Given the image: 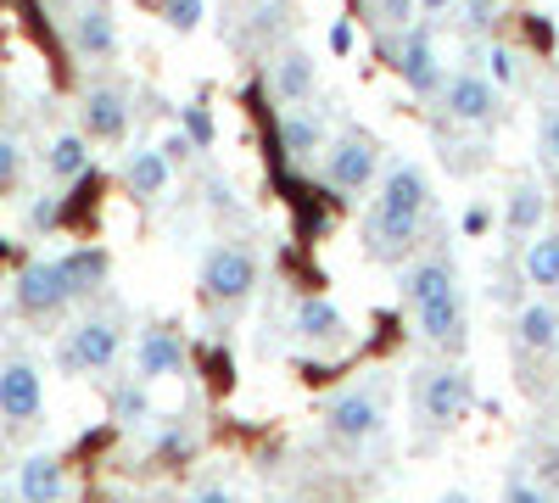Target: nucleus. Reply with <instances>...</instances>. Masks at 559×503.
Segmentation results:
<instances>
[{
    "mask_svg": "<svg viewBox=\"0 0 559 503\" xmlns=\"http://www.w3.org/2000/svg\"><path fill=\"white\" fill-rule=\"evenodd\" d=\"M45 173L51 179H84L90 173V134H57L45 152Z\"/></svg>",
    "mask_w": 559,
    "mask_h": 503,
    "instance_id": "obj_23",
    "label": "nucleus"
},
{
    "mask_svg": "<svg viewBox=\"0 0 559 503\" xmlns=\"http://www.w3.org/2000/svg\"><path fill=\"white\" fill-rule=\"evenodd\" d=\"M62 492H68V470H62L57 453L23 459V470H17V498L23 503H62Z\"/></svg>",
    "mask_w": 559,
    "mask_h": 503,
    "instance_id": "obj_16",
    "label": "nucleus"
},
{
    "mask_svg": "<svg viewBox=\"0 0 559 503\" xmlns=\"http://www.w3.org/2000/svg\"><path fill=\"white\" fill-rule=\"evenodd\" d=\"M191 503H236V498H229V492H224V487H202V492H197V498H191Z\"/></svg>",
    "mask_w": 559,
    "mask_h": 503,
    "instance_id": "obj_37",
    "label": "nucleus"
},
{
    "mask_svg": "<svg viewBox=\"0 0 559 503\" xmlns=\"http://www.w3.org/2000/svg\"><path fill=\"white\" fill-rule=\"evenodd\" d=\"M503 503H554L543 487H532V481H509L503 487Z\"/></svg>",
    "mask_w": 559,
    "mask_h": 503,
    "instance_id": "obj_34",
    "label": "nucleus"
},
{
    "mask_svg": "<svg viewBox=\"0 0 559 503\" xmlns=\"http://www.w3.org/2000/svg\"><path fill=\"white\" fill-rule=\"evenodd\" d=\"M118 352H123L118 319H79V325L68 331V342H62V352H57V363L68 375H102V370L118 363Z\"/></svg>",
    "mask_w": 559,
    "mask_h": 503,
    "instance_id": "obj_3",
    "label": "nucleus"
},
{
    "mask_svg": "<svg viewBox=\"0 0 559 503\" xmlns=\"http://www.w3.org/2000/svg\"><path fill=\"white\" fill-rule=\"evenodd\" d=\"M543 213H548V196L537 185H515V191H509V207H503V230L532 236L537 224H543Z\"/></svg>",
    "mask_w": 559,
    "mask_h": 503,
    "instance_id": "obj_24",
    "label": "nucleus"
},
{
    "mask_svg": "<svg viewBox=\"0 0 559 503\" xmlns=\"http://www.w3.org/2000/svg\"><path fill=\"white\" fill-rule=\"evenodd\" d=\"M118 415H123V420H140V415H146V392L123 386V392H118Z\"/></svg>",
    "mask_w": 559,
    "mask_h": 503,
    "instance_id": "obj_35",
    "label": "nucleus"
},
{
    "mask_svg": "<svg viewBox=\"0 0 559 503\" xmlns=\"http://www.w3.org/2000/svg\"><path fill=\"white\" fill-rule=\"evenodd\" d=\"M62 263V274H68V286H73V297H90L102 280H107V252H96V247H84V252H68V258H57Z\"/></svg>",
    "mask_w": 559,
    "mask_h": 503,
    "instance_id": "obj_25",
    "label": "nucleus"
},
{
    "mask_svg": "<svg viewBox=\"0 0 559 503\" xmlns=\"http://www.w3.org/2000/svg\"><path fill=\"white\" fill-rule=\"evenodd\" d=\"M0 503H23V498H0Z\"/></svg>",
    "mask_w": 559,
    "mask_h": 503,
    "instance_id": "obj_42",
    "label": "nucleus"
},
{
    "mask_svg": "<svg viewBox=\"0 0 559 503\" xmlns=\"http://www.w3.org/2000/svg\"><path fill=\"white\" fill-rule=\"evenodd\" d=\"M515 342H521L526 352H548V347H559V308H554L548 297L521 308V319H515Z\"/></svg>",
    "mask_w": 559,
    "mask_h": 503,
    "instance_id": "obj_20",
    "label": "nucleus"
},
{
    "mask_svg": "<svg viewBox=\"0 0 559 503\" xmlns=\"http://www.w3.org/2000/svg\"><path fill=\"white\" fill-rule=\"evenodd\" d=\"M487 79H492L498 89H515V84L526 79L521 51H509V45H492V51H487Z\"/></svg>",
    "mask_w": 559,
    "mask_h": 503,
    "instance_id": "obj_26",
    "label": "nucleus"
},
{
    "mask_svg": "<svg viewBox=\"0 0 559 503\" xmlns=\"http://www.w3.org/2000/svg\"><path fill=\"white\" fill-rule=\"evenodd\" d=\"M163 152H168V163H174V157H191V134H174Z\"/></svg>",
    "mask_w": 559,
    "mask_h": 503,
    "instance_id": "obj_36",
    "label": "nucleus"
},
{
    "mask_svg": "<svg viewBox=\"0 0 559 503\" xmlns=\"http://www.w3.org/2000/svg\"><path fill=\"white\" fill-rule=\"evenodd\" d=\"M431 213V185L414 163H392L386 179H381V196L369 207V224H364V252L376 263H403L419 241V224Z\"/></svg>",
    "mask_w": 559,
    "mask_h": 503,
    "instance_id": "obj_1",
    "label": "nucleus"
},
{
    "mask_svg": "<svg viewBox=\"0 0 559 503\" xmlns=\"http://www.w3.org/2000/svg\"><path fill=\"white\" fill-rule=\"evenodd\" d=\"M376 173H381V146L369 134H342V141L324 146V179H331V191H342V196L369 191Z\"/></svg>",
    "mask_w": 559,
    "mask_h": 503,
    "instance_id": "obj_5",
    "label": "nucleus"
},
{
    "mask_svg": "<svg viewBox=\"0 0 559 503\" xmlns=\"http://www.w3.org/2000/svg\"><path fill=\"white\" fill-rule=\"evenodd\" d=\"M521 268H526V286L559 291V230H537L526 258H521Z\"/></svg>",
    "mask_w": 559,
    "mask_h": 503,
    "instance_id": "obj_22",
    "label": "nucleus"
},
{
    "mask_svg": "<svg viewBox=\"0 0 559 503\" xmlns=\"http://www.w3.org/2000/svg\"><path fill=\"white\" fill-rule=\"evenodd\" d=\"M297 336H302V342H342V336H347V319H342L336 302L302 297V302H297Z\"/></svg>",
    "mask_w": 559,
    "mask_h": 503,
    "instance_id": "obj_21",
    "label": "nucleus"
},
{
    "mask_svg": "<svg viewBox=\"0 0 559 503\" xmlns=\"http://www.w3.org/2000/svg\"><path fill=\"white\" fill-rule=\"evenodd\" d=\"M185 370V347L174 331H140L134 342V375L140 381H163V375H179Z\"/></svg>",
    "mask_w": 559,
    "mask_h": 503,
    "instance_id": "obj_15",
    "label": "nucleus"
},
{
    "mask_svg": "<svg viewBox=\"0 0 559 503\" xmlns=\"http://www.w3.org/2000/svg\"><path fill=\"white\" fill-rule=\"evenodd\" d=\"M442 503H476V498H471V492H448Z\"/></svg>",
    "mask_w": 559,
    "mask_h": 503,
    "instance_id": "obj_41",
    "label": "nucleus"
},
{
    "mask_svg": "<svg viewBox=\"0 0 559 503\" xmlns=\"http://www.w3.org/2000/svg\"><path fill=\"white\" fill-rule=\"evenodd\" d=\"M39 408H45V386H39L34 363H23V358L0 363V420L28 426V420H39Z\"/></svg>",
    "mask_w": 559,
    "mask_h": 503,
    "instance_id": "obj_8",
    "label": "nucleus"
},
{
    "mask_svg": "<svg viewBox=\"0 0 559 503\" xmlns=\"http://www.w3.org/2000/svg\"><path fill=\"white\" fill-rule=\"evenodd\" d=\"M258 286V258L247 247H213L202 258V297L207 302H224V308H236L247 302Z\"/></svg>",
    "mask_w": 559,
    "mask_h": 503,
    "instance_id": "obj_4",
    "label": "nucleus"
},
{
    "mask_svg": "<svg viewBox=\"0 0 559 503\" xmlns=\"http://www.w3.org/2000/svg\"><path fill=\"white\" fill-rule=\"evenodd\" d=\"M185 134H191V146H213V112L202 101L185 107Z\"/></svg>",
    "mask_w": 559,
    "mask_h": 503,
    "instance_id": "obj_30",
    "label": "nucleus"
},
{
    "mask_svg": "<svg viewBox=\"0 0 559 503\" xmlns=\"http://www.w3.org/2000/svg\"><path fill=\"white\" fill-rule=\"evenodd\" d=\"M73 302V286H68V274H62V263L51 258V263H28L23 274H17V308L23 313H57V308H68Z\"/></svg>",
    "mask_w": 559,
    "mask_h": 503,
    "instance_id": "obj_9",
    "label": "nucleus"
},
{
    "mask_svg": "<svg viewBox=\"0 0 559 503\" xmlns=\"http://www.w3.org/2000/svg\"><path fill=\"white\" fill-rule=\"evenodd\" d=\"M453 0H419V12H448Z\"/></svg>",
    "mask_w": 559,
    "mask_h": 503,
    "instance_id": "obj_40",
    "label": "nucleus"
},
{
    "mask_svg": "<svg viewBox=\"0 0 559 503\" xmlns=\"http://www.w3.org/2000/svg\"><path fill=\"white\" fill-rule=\"evenodd\" d=\"M464 230L481 236V230H487V213H481V207H471V213H464Z\"/></svg>",
    "mask_w": 559,
    "mask_h": 503,
    "instance_id": "obj_38",
    "label": "nucleus"
},
{
    "mask_svg": "<svg viewBox=\"0 0 559 503\" xmlns=\"http://www.w3.org/2000/svg\"><path fill=\"white\" fill-rule=\"evenodd\" d=\"M324 431H331L336 442H369L381 431V392L353 386V392L331 397L324 403Z\"/></svg>",
    "mask_w": 559,
    "mask_h": 503,
    "instance_id": "obj_7",
    "label": "nucleus"
},
{
    "mask_svg": "<svg viewBox=\"0 0 559 503\" xmlns=\"http://www.w3.org/2000/svg\"><path fill=\"white\" fill-rule=\"evenodd\" d=\"M163 17H168V28L191 34V28L202 23V0H168V7H163Z\"/></svg>",
    "mask_w": 559,
    "mask_h": 503,
    "instance_id": "obj_29",
    "label": "nucleus"
},
{
    "mask_svg": "<svg viewBox=\"0 0 559 503\" xmlns=\"http://www.w3.org/2000/svg\"><path fill=\"white\" fill-rule=\"evenodd\" d=\"M68 39H73V51H79L84 62H102V57H112V51H118V17L102 7V0H90V7H79V12H73Z\"/></svg>",
    "mask_w": 559,
    "mask_h": 503,
    "instance_id": "obj_12",
    "label": "nucleus"
},
{
    "mask_svg": "<svg viewBox=\"0 0 559 503\" xmlns=\"http://www.w3.org/2000/svg\"><path fill=\"white\" fill-rule=\"evenodd\" d=\"M448 291H459V274H453V263L437 252V258H419L408 274H403V297H408V308H419V302H437V297H448Z\"/></svg>",
    "mask_w": 559,
    "mask_h": 503,
    "instance_id": "obj_17",
    "label": "nucleus"
},
{
    "mask_svg": "<svg viewBox=\"0 0 559 503\" xmlns=\"http://www.w3.org/2000/svg\"><path fill=\"white\" fill-rule=\"evenodd\" d=\"M324 123L313 118V112H302V107H286L280 112V152L286 157H324Z\"/></svg>",
    "mask_w": 559,
    "mask_h": 503,
    "instance_id": "obj_19",
    "label": "nucleus"
},
{
    "mask_svg": "<svg viewBox=\"0 0 559 503\" xmlns=\"http://www.w3.org/2000/svg\"><path fill=\"white\" fill-rule=\"evenodd\" d=\"M498 17H503L498 0H459V28L464 34H492Z\"/></svg>",
    "mask_w": 559,
    "mask_h": 503,
    "instance_id": "obj_27",
    "label": "nucleus"
},
{
    "mask_svg": "<svg viewBox=\"0 0 559 503\" xmlns=\"http://www.w3.org/2000/svg\"><path fill=\"white\" fill-rule=\"evenodd\" d=\"M51 218H57V202H51V196L34 202V224H51Z\"/></svg>",
    "mask_w": 559,
    "mask_h": 503,
    "instance_id": "obj_39",
    "label": "nucleus"
},
{
    "mask_svg": "<svg viewBox=\"0 0 559 503\" xmlns=\"http://www.w3.org/2000/svg\"><path fill=\"white\" fill-rule=\"evenodd\" d=\"M543 163L559 168V101H554L548 118H543Z\"/></svg>",
    "mask_w": 559,
    "mask_h": 503,
    "instance_id": "obj_33",
    "label": "nucleus"
},
{
    "mask_svg": "<svg viewBox=\"0 0 559 503\" xmlns=\"http://www.w3.org/2000/svg\"><path fill=\"white\" fill-rule=\"evenodd\" d=\"M79 123H84L90 141H123L129 107L112 84H96V89H84V101H79Z\"/></svg>",
    "mask_w": 559,
    "mask_h": 503,
    "instance_id": "obj_14",
    "label": "nucleus"
},
{
    "mask_svg": "<svg viewBox=\"0 0 559 503\" xmlns=\"http://www.w3.org/2000/svg\"><path fill=\"white\" fill-rule=\"evenodd\" d=\"M313 84H319V68H313V57L302 51V45H286V51H274V62H269V89H274V101H280V107L308 101V96H313Z\"/></svg>",
    "mask_w": 559,
    "mask_h": 503,
    "instance_id": "obj_11",
    "label": "nucleus"
},
{
    "mask_svg": "<svg viewBox=\"0 0 559 503\" xmlns=\"http://www.w3.org/2000/svg\"><path fill=\"white\" fill-rule=\"evenodd\" d=\"M414 403H419V420H426L431 431H448V426H459L464 415H471L476 386H471V375H464L459 363H437V370L419 375Z\"/></svg>",
    "mask_w": 559,
    "mask_h": 503,
    "instance_id": "obj_2",
    "label": "nucleus"
},
{
    "mask_svg": "<svg viewBox=\"0 0 559 503\" xmlns=\"http://www.w3.org/2000/svg\"><path fill=\"white\" fill-rule=\"evenodd\" d=\"M442 107H448V118H459V123L487 129V123H498L503 96H498V84H492L487 73L459 68V73H448V84H442Z\"/></svg>",
    "mask_w": 559,
    "mask_h": 503,
    "instance_id": "obj_6",
    "label": "nucleus"
},
{
    "mask_svg": "<svg viewBox=\"0 0 559 503\" xmlns=\"http://www.w3.org/2000/svg\"><path fill=\"white\" fill-rule=\"evenodd\" d=\"M397 73H403V84H414V96H437V89L448 84V73H442V62H437L431 34L408 28V34L397 39Z\"/></svg>",
    "mask_w": 559,
    "mask_h": 503,
    "instance_id": "obj_10",
    "label": "nucleus"
},
{
    "mask_svg": "<svg viewBox=\"0 0 559 503\" xmlns=\"http://www.w3.org/2000/svg\"><path fill=\"white\" fill-rule=\"evenodd\" d=\"M17 168H23V146L12 141V134H0V185H12Z\"/></svg>",
    "mask_w": 559,
    "mask_h": 503,
    "instance_id": "obj_32",
    "label": "nucleus"
},
{
    "mask_svg": "<svg viewBox=\"0 0 559 503\" xmlns=\"http://www.w3.org/2000/svg\"><path fill=\"white\" fill-rule=\"evenodd\" d=\"M414 7L419 0H376V17L381 28H414Z\"/></svg>",
    "mask_w": 559,
    "mask_h": 503,
    "instance_id": "obj_28",
    "label": "nucleus"
},
{
    "mask_svg": "<svg viewBox=\"0 0 559 503\" xmlns=\"http://www.w3.org/2000/svg\"><path fill=\"white\" fill-rule=\"evenodd\" d=\"M414 331L426 336L431 347H442V352H459L464 347V297L448 291L437 302H419L414 308Z\"/></svg>",
    "mask_w": 559,
    "mask_h": 503,
    "instance_id": "obj_13",
    "label": "nucleus"
},
{
    "mask_svg": "<svg viewBox=\"0 0 559 503\" xmlns=\"http://www.w3.org/2000/svg\"><path fill=\"white\" fill-rule=\"evenodd\" d=\"M123 185H129V196H140V202H157V196L168 191V152H152V146L129 152Z\"/></svg>",
    "mask_w": 559,
    "mask_h": 503,
    "instance_id": "obj_18",
    "label": "nucleus"
},
{
    "mask_svg": "<svg viewBox=\"0 0 559 503\" xmlns=\"http://www.w3.org/2000/svg\"><path fill=\"white\" fill-rule=\"evenodd\" d=\"M280 23H286V0H263L258 17H252V34H258V39H269Z\"/></svg>",
    "mask_w": 559,
    "mask_h": 503,
    "instance_id": "obj_31",
    "label": "nucleus"
},
{
    "mask_svg": "<svg viewBox=\"0 0 559 503\" xmlns=\"http://www.w3.org/2000/svg\"><path fill=\"white\" fill-rule=\"evenodd\" d=\"M157 7H168V0H157Z\"/></svg>",
    "mask_w": 559,
    "mask_h": 503,
    "instance_id": "obj_43",
    "label": "nucleus"
}]
</instances>
